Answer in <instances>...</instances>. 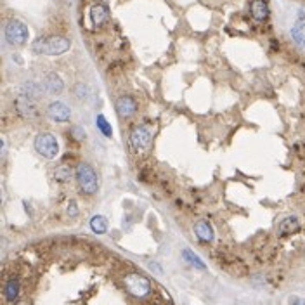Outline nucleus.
<instances>
[{"instance_id": "1", "label": "nucleus", "mask_w": 305, "mask_h": 305, "mask_svg": "<svg viewBox=\"0 0 305 305\" xmlns=\"http://www.w3.org/2000/svg\"><path fill=\"white\" fill-rule=\"evenodd\" d=\"M70 47L71 40L63 35L42 36V38H36L31 45L33 52L40 54V56H61V54L70 51Z\"/></svg>"}, {"instance_id": "2", "label": "nucleus", "mask_w": 305, "mask_h": 305, "mask_svg": "<svg viewBox=\"0 0 305 305\" xmlns=\"http://www.w3.org/2000/svg\"><path fill=\"white\" fill-rule=\"evenodd\" d=\"M75 179H76V184H78V189L82 194H85V196H92V194L97 193L99 177L89 163H80V165L76 167Z\"/></svg>"}, {"instance_id": "3", "label": "nucleus", "mask_w": 305, "mask_h": 305, "mask_svg": "<svg viewBox=\"0 0 305 305\" xmlns=\"http://www.w3.org/2000/svg\"><path fill=\"white\" fill-rule=\"evenodd\" d=\"M124 284H125V290L135 298H146L151 293V283H149V279L146 276L139 274V272H130V274H127L124 277Z\"/></svg>"}, {"instance_id": "4", "label": "nucleus", "mask_w": 305, "mask_h": 305, "mask_svg": "<svg viewBox=\"0 0 305 305\" xmlns=\"http://www.w3.org/2000/svg\"><path fill=\"white\" fill-rule=\"evenodd\" d=\"M151 140H153V129L149 125H137L130 130L129 146L134 153L146 151L151 146Z\"/></svg>"}, {"instance_id": "5", "label": "nucleus", "mask_w": 305, "mask_h": 305, "mask_svg": "<svg viewBox=\"0 0 305 305\" xmlns=\"http://www.w3.org/2000/svg\"><path fill=\"white\" fill-rule=\"evenodd\" d=\"M28 36H30V31L25 23L17 19H11L7 23L6 40L9 45H12V47H23V45H26V42H28Z\"/></svg>"}, {"instance_id": "6", "label": "nucleus", "mask_w": 305, "mask_h": 305, "mask_svg": "<svg viewBox=\"0 0 305 305\" xmlns=\"http://www.w3.org/2000/svg\"><path fill=\"white\" fill-rule=\"evenodd\" d=\"M35 149L40 156H44L45 160H54L59 153V144L56 135L49 134V132H42L35 137Z\"/></svg>"}, {"instance_id": "7", "label": "nucleus", "mask_w": 305, "mask_h": 305, "mask_svg": "<svg viewBox=\"0 0 305 305\" xmlns=\"http://www.w3.org/2000/svg\"><path fill=\"white\" fill-rule=\"evenodd\" d=\"M14 106H16V111L19 113L23 118H28V120H35V118H38L36 101L26 97V95H23V94L17 95L16 101H14Z\"/></svg>"}, {"instance_id": "8", "label": "nucleus", "mask_w": 305, "mask_h": 305, "mask_svg": "<svg viewBox=\"0 0 305 305\" xmlns=\"http://www.w3.org/2000/svg\"><path fill=\"white\" fill-rule=\"evenodd\" d=\"M47 115L51 120L57 121V124H66L71 118V109L68 104L61 101H54L47 106Z\"/></svg>"}, {"instance_id": "9", "label": "nucleus", "mask_w": 305, "mask_h": 305, "mask_svg": "<svg viewBox=\"0 0 305 305\" xmlns=\"http://www.w3.org/2000/svg\"><path fill=\"white\" fill-rule=\"evenodd\" d=\"M115 109L121 118H130L137 113V103H135V99L130 97V95H121V97L116 99Z\"/></svg>"}, {"instance_id": "10", "label": "nucleus", "mask_w": 305, "mask_h": 305, "mask_svg": "<svg viewBox=\"0 0 305 305\" xmlns=\"http://www.w3.org/2000/svg\"><path fill=\"white\" fill-rule=\"evenodd\" d=\"M42 87L49 95H59L65 90V82L57 73H47L42 80Z\"/></svg>"}, {"instance_id": "11", "label": "nucleus", "mask_w": 305, "mask_h": 305, "mask_svg": "<svg viewBox=\"0 0 305 305\" xmlns=\"http://www.w3.org/2000/svg\"><path fill=\"white\" fill-rule=\"evenodd\" d=\"M194 234L198 236V239L201 243H212L213 241V229L212 224L208 220H198L194 224Z\"/></svg>"}, {"instance_id": "12", "label": "nucleus", "mask_w": 305, "mask_h": 305, "mask_svg": "<svg viewBox=\"0 0 305 305\" xmlns=\"http://www.w3.org/2000/svg\"><path fill=\"white\" fill-rule=\"evenodd\" d=\"M300 229V222L297 217H286L277 226V234L279 236H291Z\"/></svg>"}, {"instance_id": "13", "label": "nucleus", "mask_w": 305, "mask_h": 305, "mask_svg": "<svg viewBox=\"0 0 305 305\" xmlns=\"http://www.w3.org/2000/svg\"><path fill=\"white\" fill-rule=\"evenodd\" d=\"M250 12H252L253 19L257 21H266L269 17V6L266 0H253L250 6Z\"/></svg>"}, {"instance_id": "14", "label": "nucleus", "mask_w": 305, "mask_h": 305, "mask_svg": "<svg viewBox=\"0 0 305 305\" xmlns=\"http://www.w3.org/2000/svg\"><path fill=\"white\" fill-rule=\"evenodd\" d=\"M108 17H109V11L104 4H95L90 9V19H92L95 26H103L108 21Z\"/></svg>"}, {"instance_id": "15", "label": "nucleus", "mask_w": 305, "mask_h": 305, "mask_svg": "<svg viewBox=\"0 0 305 305\" xmlns=\"http://www.w3.org/2000/svg\"><path fill=\"white\" fill-rule=\"evenodd\" d=\"M19 281L17 279H9L6 284H4V298L7 300V302H11V303H14L17 297H19Z\"/></svg>"}, {"instance_id": "16", "label": "nucleus", "mask_w": 305, "mask_h": 305, "mask_svg": "<svg viewBox=\"0 0 305 305\" xmlns=\"http://www.w3.org/2000/svg\"><path fill=\"white\" fill-rule=\"evenodd\" d=\"M42 92H44L42 84L38 85V84H35V82H26V84H23V87H21V94L30 99H33V101H36L38 97H42Z\"/></svg>"}, {"instance_id": "17", "label": "nucleus", "mask_w": 305, "mask_h": 305, "mask_svg": "<svg viewBox=\"0 0 305 305\" xmlns=\"http://www.w3.org/2000/svg\"><path fill=\"white\" fill-rule=\"evenodd\" d=\"M291 36L300 47H305V21H297L291 28Z\"/></svg>"}, {"instance_id": "18", "label": "nucleus", "mask_w": 305, "mask_h": 305, "mask_svg": "<svg viewBox=\"0 0 305 305\" xmlns=\"http://www.w3.org/2000/svg\"><path fill=\"white\" fill-rule=\"evenodd\" d=\"M90 229L95 234H104L108 231V220L103 215H94L90 218Z\"/></svg>"}, {"instance_id": "19", "label": "nucleus", "mask_w": 305, "mask_h": 305, "mask_svg": "<svg viewBox=\"0 0 305 305\" xmlns=\"http://www.w3.org/2000/svg\"><path fill=\"white\" fill-rule=\"evenodd\" d=\"M95 125H97L99 132H101L104 137H113V129L104 115H97V118H95Z\"/></svg>"}, {"instance_id": "20", "label": "nucleus", "mask_w": 305, "mask_h": 305, "mask_svg": "<svg viewBox=\"0 0 305 305\" xmlns=\"http://www.w3.org/2000/svg\"><path fill=\"white\" fill-rule=\"evenodd\" d=\"M182 257H184V260L189 263V266H193V267H196V269L199 271H205V263L203 260H199V257L198 255H194L191 250H184L182 252Z\"/></svg>"}, {"instance_id": "21", "label": "nucleus", "mask_w": 305, "mask_h": 305, "mask_svg": "<svg viewBox=\"0 0 305 305\" xmlns=\"http://www.w3.org/2000/svg\"><path fill=\"white\" fill-rule=\"evenodd\" d=\"M54 177H56V180L57 182H68L70 180V177H71V170H70V167H66V165H61V167H57L56 168V172H54Z\"/></svg>"}, {"instance_id": "22", "label": "nucleus", "mask_w": 305, "mask_h": 305, "mask_svg": "<svg viewBox=\"0 0 305 305\" xmlns=\"http://www.w3.org/2000/svg\"><path fill=\"white\" fill-rule=\"evenodd\" d=\"M71 137L76 140V143H82L87 135H85V130L82 127H73L71 129Z\"/></svg>"}, {"instance_id": "23", "label": "nucleus", "mask_w": 305, "mask_h": 305, "mask_svg": "<svg viewBox=\"0 0 305 305\" xmlns=\"http://www.w3.org/2000/svg\"><path fill=\"white\" fill-rule=\"evenodd\" d=\"M68 215H71V217L78 215V207H76L75 201H70V205H68Z\"/></svg>"}, {"instance_id": "24", "label": "nucleus", "mask_w": 305, "mask_h": 305, "mask_svg": "<svg viewBox=\"0 0 305 305\" xmlns=\"http://www.w3.org/2000/svg\"><path fill=\"white\" fill-rule=\"evenodd\" d=\"M76 95H78V99H85L87 97V87L85 85H76Z\"/></svg>"}, {"instance_id": "25", "label": "nucleus", "mask_w": 305, "mask_h": 305, "mask_svg": "<svg viewBox=\"0 0 305 305\" xmlns=\"http://www.w3.org/2000/svg\"><path fill=\"white\" fill-rule=\"evenodd\" d=\"M14 305H30L28 302H16Z\"/></svg>"}, {"instance_id": "26", "label": "nucleus", "mask_w": 305, "mask_h": 305, "mask_svg": "<svg viewBox=\"0 0 305 305\" xmlns=\"http://www.w3.org/2000/svg\"><path fill=\"white\" fill-rule=\"evenodd\" d=\"M293 305H305V303H302V302H295Z\"/></svg>"}]
</instances>
